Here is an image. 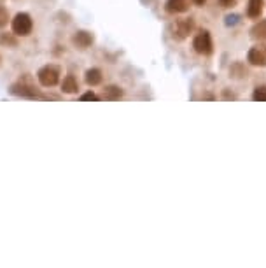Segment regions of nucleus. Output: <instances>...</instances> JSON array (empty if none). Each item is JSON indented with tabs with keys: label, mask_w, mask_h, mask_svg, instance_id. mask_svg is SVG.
Segmentation results:
<instances>
[{
	"label": "nucleus",
	"mask_w": 266,
	"mask_h": 268,
	"mask_svg": "<svg viewBox=\"0 0 266 268\" xmlns=\"http://www.w3.org/2000/svg\"><path fill=\"white\" fill-rule=\"evenodd\" d=\"M9 93L14 97H21V99H32V100H56L54 97H49V95H42V93H39L35 88L32 86V84L28 83V81H20V83L12 84L9 88Z\"/></svg>",
	"instance_id": "1"
},
{
	"label": "nucleus",
	"mask_w": 266,
	"mask_h": 268,
	"mask_svg": "<svg viewBox=\"0 0 266 268\" xmlns=\"http://www.w3.org/2000/svg\"><path fill=\"white\" fill-rule=\"evenodd\" d=\"M60 75H62V70H60L58 65H44L37 72L39 83H41V86H44V88L56 86L60 83Z\"/></svg>",
	"instance_id": "2"
},
{
	"label": "nucleus",
	"mask_w": 266,
	"mask_h": 268,
	"mask_svg": "<svg viewBox=\"0 0 266 268\" xmlns=\"http://www.w3.org/2000/svg\"><path fill=\"white\" fill-rule=\"evenodd\" d=\"M11 27H12V33H14V35L27 37L32 33L33 20L28 12H18V14L14 16V20H12Z\"/></svg>",
	"instance_id": "3"
},
{
	"label": "nucleus",
	"mask_w": 266,
	"mask_h": 268,
	"mask_svg": "<svg viewBox=\"0 0 266 268\" xmlns=\"http://www.w3.org/2000/svg\"><path fill=\"white\" fill-rule=\"evenodd\" d=\"M193 48L198 54H210L214 49V44H212V37H210V33L207 30H201L198 35L195 37V41H193Z\"/></svg>",
	"instance_id": "4"
},
{
	"label": "nucleus",
	"mask_w": 266,
	"mask_h": 268,
	"mask_svg": "<svg viewBox=\"0 0 266 268\" xmlns=\"http://www.w3.org/2000/svg\"><path fill=\"white\" fill-rule=\"evenodd\" d=\"M193 28H195V21L193 20H179L174 25V39L184 41L193 32Z\"/></svg>",
	"instance_id": "5"
},
{
	"label": "nucleus",
	"mask_w": 266,
	"mask_h": 268,
	"mask_svg": "<svg viewBox=\"0 0 266 268\" xmlns=\"http://www.w3.org/2000/svg\"><path fill=\"white\" fill-rule=\"evenodd\" d=\"M93 35L89 32H84V30H81V32H75L74 37H72V44L75 46V48L79 49H88L89 46L93 44Z\"/></svg>",
	"instance_id": "6"
},
{
	"label": "nucleus",
	"mask_w": 266,
	"mask_h": 268,
	"mask_svg": "<svg viewBox=\"0 0 266 268\" xmlns=\"http://www.w3.org/2000/svg\"><path fill=\"white\" fill-rule=\"evenodd\" d=\"M189 9V0H166L165 11L170 14H181Z\"/></svg>",
	"instance_id": "7"
},
{
	"label": "nucleus",
	"mask_w": 266,
	"mask_h": 268,
	"mask_svg": "<svg viewBox=\"0 0 266 268\" xmlns=\"http://www.w3.org/2000/svg\"><path fill=\"white\" fill-rule=\"evenodd\" d=\"M247 60L251 65L266 67V53H264V49H261V48H252L247 53Z\"/></svg>",
	"instance_id": "8"
},
{
	"label": "nucleus",
	"mask_w": 266,
	"mask_h": 268,
	"mask_svg": "<svg viewBox=\"0 0 266 268\" xmlns=\"http://www.w3.org/2000/svg\"><path fill=\"white\" fill-rule=\"evenodd\" d=\"M263 6H264L263 0H249L247 16L249 18H259L261 12H263Z\"/></svg>",
	"instance_id": "9"
},
{
	"label": "nucleus",
	"mask_w": 266,
	"mask_h": 268,
	"mask_svg": "<svg viewBox=\"0 0 266 268\" xmlns=\"http://www.w3.org/2000/svg\"><path fill=\"white\" fill-rule=\"evenodd\" d=\"M84 79H86V83H88L89 86H98L104 78H102V70L100 69H89V70H86Z\"/></svg>",
	"instance_id": "10"
},
{
	"label": "nucleus",
	"mask_w": 266,
	"mask_h": 268,
	"mask_svg": "<svg viewBox=\"0 0 266 268\" xmlns=\"http://www.w3.org/2000/svg\"><path fill=\"white\" fill-rule=\"evenodd\" d=\"M62 89H63V93H77V89H79V83H77V79L74 78V75L68 74L67 78L63 79Z\"/></svg>",
	"instance_id": "11"
},
{
	"label": "nucleus",
	"mask_w": 266,
	"mask_h": 268,
	"mask_svg": "<svg viewBox=\"0 0 266 268\" xmlns=\"http://www.w3.org/2000/svg\"><path fill=\"white\" fill-rule=\"evenodd\" d=\"M104 99L105 100H119V99H123V88H119V86H107L104 89Z\"/></svg>",
	"instance_id": "12"
},
{
	"label": "nucleus",
	"mask_w": 266,
	"mask_h": 268,
	"mask_svg": "<svg viewBox=\"0 0 266 268\" xmlns=\"http://www.w3.org/2000/svg\"><path fill=\"white\" fill-rule=\"evenodd\" d=\"M252 37L254 39H266V20L259 21V23H256L254 27L251 30Z\"/></svg>",
	"instance_id": "13"
},
{
	"label": "nucleus",
	"mask_w": 266,
	"mask_h": 268,
	"mask_svg": "<svg viewBox=\"0 0 266 268\" xmlns=\"http://www.w3.org/2000/svg\"><path fill=\"white\" fill-rule=\"evenodd\" d=\"M12 35H14V33H0V44L9 46V48H16V46H18V41H16Z\"/></svg>",
	"instance_id": "14"
},
{
	"label": "nucleus",
	"mask_w": 266,
	"mask_h": 268,
	"mask_svg": "<svg viewBox=\"0 0 266 268\" xmlns=\"http://www.w3.org/2000/svg\"><path fill=\"white\" fill-rule=\"evenodd\" d=\"M252 99H254L256 102H266V86H257L254 89Z\"/></svg>",
	"instance_id": "15"
},
{
	"label": "nucleus",
	"mask_w": 266,
	"mask_h": 268,
	"mask_svg": "<svg viewBox=\"0 0 266 268\" xmlns=\"http://www.w3.org/2000/svg\"><path fill=\"white\" fill-rule=\"evenodd\" d=\"M9 21V11L6 9L4 6H0V28H4Z\"/></svg>",
	"instance_id": "16"
},
{
	"label": "nucleus",
	"mask_w": 266,
	"mask_h": 268,
	"mask_svg": "<svg viewBox=\"0 0 266 268\" xmlns=\"http://www.w3.org/2000/svg\"><path fill=\"white\" fill-rule=\"evenodd\" d=\"M88 100L97 102V100H98V97H97L93 91H88V93H84V95H81V102H88Z\"/></svg>",
	"instance_id": "17"
},
{
	"label": "nucleus",
	"mask_w": 266,
	"mask_h": 268,
	"mask_svg": "<svg viewBox=\"0 0 266 268\" xmlns=\"http://www.w3.org/2000/svg\"><path fill=\"white\" fill-rule=\"evenodd\" d=\"M219 4H221L222 7H231L235 4V0H219Z\"/></svg>",
	"instance_id": "18"
},
{
	"label": "nucleus",
	"mask_w": 266,
	"mask_h": 268,
	"mask_svg": "<svg viewBox=\"0 0 266 268\" xmlns=\"http://www.w3.org/2000/svg\"><path fill=\"white\" fill-rule=\"evenodd\" d=\"M193 2H195L196 6H203V4L207 2V0H193Z\"/></svg>",
	"instance_id": "19"
}]
</instances>
